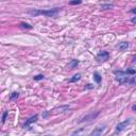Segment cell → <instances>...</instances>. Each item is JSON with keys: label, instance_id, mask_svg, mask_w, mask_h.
<instances>
[{"label": "cell", "instance_id": "obj_1", "mask_svg": "<svg viewBox=\"0 0 136 136\" xmlns=\"http://www.w3.org/2000/svg\"><path fill=\"white\" fill-rule=\"evenodd\" d=\"M114 75H115V80L119 84H130L134 85L135 84V78L131 75H129L126 71L122 70H114Z\"/></svg>", "mask_w": 136, "mask_h": 136}, {"label": "cell", "instance_id": "obj_2", "mask_svg": "<svg viewBox=\"0 0 136 136\" xmlns=\"http://www.w3.org/2000/svg\"><path fill=\"white\" fill-rule=\"evenodd\" d=\"M61 11L60 8H54V9H48V10H36V9H32L29 10L28 13L32 16H38V15H44L46 17H54L57 16V13Z\"/></svg>", "mask_w": 136, "mask_h": 136}, {"label": "cell", "instance_id": "obj_3", "mask_svg": "<svg viewBox=\"0 0 136 136\" xmlns=\"http://www.w3.org/2000/svg\"><path fill=\"white\" fill-rule=\"evenodd\" d=\"M130 123H131V120L130 119H126V120H125V121L118 123L117 126H116V130H115V134H118V133H121L122 131H125V130L129 126Z\"/></svg>", "mask_w": 136, "mask_h": 136}, {"label": "cell", "instance_id": "obj_4", "mask_svg": "<svg viewBox=\"0 0 136 136\" xmlns=\"http://www.w3.org/2000/svg\"><path fill=\"white\" fill-rule=\"evenodd\" d=\"M109 58H110V53L107 51H101L96 57V60H97L98 63H103V62L109 60Z\"/></svg>", "mask_w": 136, "mask_h": 136}, {"label": "cell", "instance_id": "obj_5", "mask_svg": "<svg viewBox=\"0 0 136 136\" xmlns=\"http://www.w3.org/2000/svg\"><path fill=\"white\" fill-rule=\"evenodd\" d=\"M37 118H38V115L37 114H35L34 116H31L29 119H27L26 120V122L23 125V129H27V128H29V126L32 125V123H34V122H36V120H37Z\"/></svg>", "mask_w": 136, "mask_h": 136}, {"label": "cell", "instance_id": "obj_6", "mask_svg": "<svg viewBox=\"0 0 136 136\" xmlns=\"http://www.w3.org/2000/svg\"><path fill=\"white\" fill-rule=\"evenodd\" d=\"M99 115V112H97L96 114H91V115H87V116H85V117H83V118L80 120L79 122H84V121H91V120L92 119H95L96 117H97Z\"/></svg>", "mask_w": 136, "mask_h": 136}, {"label": "cell", "instance_id": "obj_7", "mask_svg": "<svg viewBox=\"0 0 136 136\" xmlns=\"http://www.w3.org/2000/svg\"><path fill=\"white\" fill-rule=\"evenodd\" d=\"M104 130H105V125H103V126H98V128H96L94 131L91 133V135H101L102 133L104 132Z\"/></svg>", "mask_w": 136, "mask_h": 136}, {"label": "cell", "instance_id": "obj_8", "mask_svg": "<svg viewBox=\"0 0 136 136\" xmlns=\"http://www.w3.org/2000/svg\"><path fill=\"white\" fill-rule=\"evenodd\" d=\"M129 43L128 42H121V43H119L118 45L116 46V48L117 49H119V50H121V51H125L126 50V49L129 48Z\"/></svg>", "mask_w": 136, "mask_h": 136}, {"label": "cell", "instance_id": "obj_9", "mask_svg": "<svg viewBox=\"0 0 136 136\" xmlns=\"http://www.w3.org/2000/svg\"><path fill=\"white\" fill-rule=\"evenodd\" d=\"M80 79H81V75H80V73H77V75L73 76L71 79H69V82H70V83H73V82L79 81Z\"/></svg>", "mask_w": 136, "mask_h": 136}, {"label": "cell", "instance_id": "obj_10", "mask_svg": "<svg viewBox=\"0 0 136 136\" xmlns=\"http://www.w3.org/2000/svg\"><path fill=\"white\" fill-rule=\"evenodd\" d=\"M113 8H114V4L112 3H104L101 5L102 10H110V9H113Z\"/></svg>", "mask_w": 136, "mask_h": 136}, {"label": "cell", "instance_id": "obj_11", "mask_svg": "<svg viewBox=\"0 0 136 136\" xmlns=\"http://www.w3.org/2000/svg\"><path fill=\"white\" fill-rule=\"evenodd\" d=\"M19 28H21V29H28V30H30V29H32V26L29 23H21L19 24Z\"/></svg>", "mask_w": 136, "mask_h": 136}, {"label": "cell", "instance_id": "obj_12", "mask_svg": "<svg viewBox=\"0 0 136 136\" xmlns=\"http://www.w3.org/2000/svg\"><path fill=\"white\" fill-rule=\"evenodd\" d=\"M78 64H79V61L78 60H71V62H70V64H69V66L71 69H73V68H76L77 66H78Z\"/></svg>", "mask_w": 136, "mask_h": 136}, {"label": "cell", "instance_id": "obj_13", "mask_svg": "<svg viewBox=\"0 0 136 136\" xmlns=\"http://www.w3.org/2000/svg\"><path fill=\"white\" fill-rule=\"evenodd\" d=\"M94 80H95V81L97 82V83H100L101 80H102V78H101V76L99 75L98 72H95V73H94Z\"/></svg>", "mask_w": 136, "mask_h": 136}, {"label": "cell", "instance_id": "obj_14", "mask_svg": "<svg viewBox=\"0 0 136 136\" xmlns=\"http://www.w3.org/2000/svg\"><path fill=\"white\" fill-rule=\"evenodd\" d=\"M18 96H19V92H17V91L12 92V95L10 96V100H14V99L18 98Z\"/></svg>", "mask_w": 136, "mask_h": 136}, {"label": "cell", "instance_id": "obj_15", "mask_svg": "<svg viewBox=\"0 0 136 136\" xmlns=\"http://www.w3.org/2000/svg\"><path fill=\"white\" fill-rule=\"evenodd\" d=\"M45 77H44V75H37V76H35L34 77V81H41V80H43Z\"/></svg>", "mask_w": 136, "mask_h": 136}, {"label": "cell", "instance_id": "obj_16", "mask_svg": "<svg viewBox=\"0 0 136 136\" xmlns=\"http://www.w3.org/2000/svg\"><path fill=\"white\" fill-rule=\"evenodd\" d=\"M82 3V0H72V1L69 2V4L71 5H76V4H81Z\"/></svg>", "mask_w": 136, "mask_h": 136}, {"label": "cell", "instance_id": "obj_17", "mask_svg": "<svg viewBox=\"0 0 136 136\" xmlns=\"http://www.w3.org/2000/svg\"><path fill=\"white\" fill-rule=\"evenodd\" d=\"M126 72H128L129 75H131V76H134L135 75V70L134 69H126Z\"/></svg>", "mask_w": 136, "mask_h": 136}, {"label": "cell", "instance_id": "obj_18", "mask_svg": "<svg viewBox=\"0 0 136 136\" xmlns=\"http://www.w3.org/2000/svg\"><path fill=\"white\" fill-rule=\"evenodd\" d=\"M7 116H8V112H5V113L3 114V116H2V123H4L5 119H7Z\"/></svg>", "mask_w": 136, "mask_h": 136}, {"label": "cell", "instance_id": "obj_19", "mask_svg": "<svg viewBox=\"0 0 136 136\" xmlns=\"http://www.w3.org/2000/svg\"><path fill=\"white\" fill-rule=\"evenodd\" d=\"M85 88H87V89H91V88H94V86H92L91 84H87L85 86Z\"/></svg>", "mask_w": 136, "mask_h": 136}, {"label": "cell", "instance_id": "obj_20", "mask_svg": "<svg viewBox=\"0 0 136 136\" xmlns=\"http://www.w3.org/2000/svg\"><path fill=\"white\" fill-rule=\"evenodd\" d=\"M135 21H136V17L134 16V17L132 18V23H135Z\"/></svg>", "mask_w": 136, "mask_h": 136}, {"label": "cell", "instance_id": "obj_21", "mask_svg": "<svg viewBox=\"0 0 136 136\" xmlns=\"http://www.w3.org/2000/svg\"><path fill=\"white\" fill-rule=\"evenodd\" d=\"M131 12H132V13H133V14H135V13H136V10H135V8H133V9H132V11H131Z\"/></svg>", "mask_w": 136, "mask_h": 136}, {"label": "cell", "instance_id": "obj_22", "mask_svg": "<svg viewBox=\"0 0 136 136\" xmlns=\"http://www.w3.org/2000/svg\"><path fill=\"white\" fill-rule=\"evenodd\" d=\"M135 109H136V106H135V105H133V106H132V110H133V111H135Z\"/></svg>", "mask_w": 136, "mask_h": 136}]
</instances>
